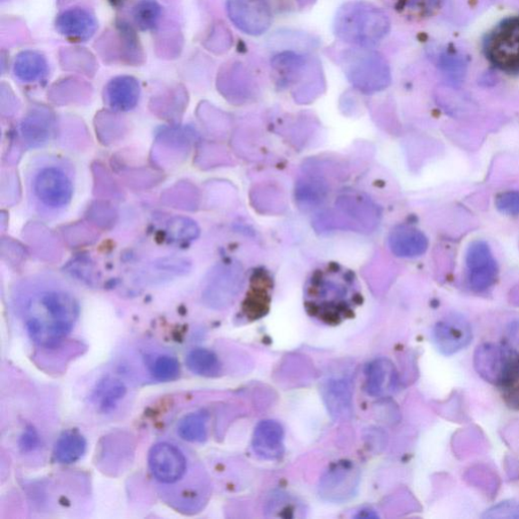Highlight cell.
Here are the masks:
<instances>
[{
    "label": "cell",
    "mask_w": 519,
    "mask_h": 519,
    "mask_svg": "<svg viewBox=\"0 0 519 519\" xmlns=\"http://www.w3.org/2000/svg\"><path fill=\"white\" fill-rule=\"evenodd\" d=\"M14 303L35 345L53 349L73 332L81 306L71 286L50 273L35 274L18 284Z\"/></svg>",
    "instance_id": "6da1fadb"
},
{
    "label": "cell",
    "mask_w": 519,
    "mask_h": 519,
    "mask_svg": "<svg viewBox=\"0 0 519 519\" xmlns=\"http://www.w3.org/2000/svg\"><path fill=\"white\" fill-rule=\"evenodd\" d=\"M362 302L355 273L338 263L317 268L303 291V306L308 315L328 326H337L354 318Z\"/></svg>",
    "instance_id": "7a4b0ae2"
},
{
    "label": "cell",
    "mask_w": 519,
    "mask_h": 519,
    "mask_svg": "<svg viewBox=\"0 0 519 519\" xmlns=\"http://www.w3.org/2000/svg\"><path fill=\"white\" fill-rule=\"evenodd\" d=\"M76 166L59 155L43 154L31 159L25 172L29 210L35 217L52 221L63 217L74 201Z\"/></svg>",
    "instance_id": "3957f363"
},
{
    "label": "cell",
    "mask_w": 519,
    "mask_h": 519,
    "mask_svg": "<svg viewBox=\"0 0 519 519\" xmlns=\"http://www.w3.org/2000/svg\"><path fill=\"white\" fill-rule=\"evenodd\" d=\"M334 33L343 42L372 47L387 37L390 22L377 5L355 0L343 4L334 19Z\"/></svg>",
    "instance_id": "277c9868"
},
{
    "label": "cell",
    "mask_w": 519,
    "mask_h": 519,
    "mask_svg": "<svg viewBox=\"0 0 519 519\" xmlns=\"http://www.w3.org/2000/svg\"><path fill=\"white\" fill-rule=\"evenodd\" d=\"M340 64L349 82L366 94L385 90L392 79L385 56L367 47L343 52Z\"/></svg>",
    "instance_id": "5b68a950"
},
{
    "label": "cell",
    "mask_w": 519,
    "mask_h": 519,
    "mask_svg": "<svg viewBox=\"0 0 519 519\" xmlns=\"http://www.w3.org/2000/svg\"><path fill=\"white\" fill-rule=\"evenodd\" d=\"M148 468L156 482L165 488H177L191 480V461L188 454L178 444L159 442L148 453Z\"/></svg>",
    "instance_id": "8992f818"
},
{
    "label": "cell",
    "mask_w": 519,
    "mask_h": 519,
    "mask_svg": "<svg viewBox=\"0 0 519 519\" xmlns=\"http://www.w3.org/2000/svg\"><path fill=\"white\" fill-rule=\"evenodd\" d=\"M487 58L508 74L519 73V18L503 21L485 42Z\"/></svg>",
    "instance_id": "52a82bcc"
},
{
    "label": "cell",
    "mask_w": 519,
    "mask_h": 519,
    "mask_svg": "<svg viewBox=\"0 0 519 519\" xmlns=\"http://www.w3.org/2000/svg\"><path fill=\"white\" fill-rule=\"evenodd\" d=\"M228 14L244 33L260 36L273 23V11L267 0H228Z\"/></svg>",
    "instance_id": "ba28073f"
},
{
    "label": "cell",
    "mask_w": 519,
    "mask_h": 519,
    "mask_svg": "<svg viewBox=\"0 0 519 519\" xmlns=\"http://www.w3.org/2000/svg\"><path fill=\"white\" fill-rule=\"evenodd\" d=\"M468 282L474 291L484 292L497 282V262L495 260L488 244L476 241L470 245L467 255Z\"/></svg>",
    "instance_id": "9c48e42d"
},
{
    "label": "cell",
    "mask_w": 519,
    "mask_h": 519,
    "mask_svg": "<svg viewBox=\"0 0 519 519\" xmlns=\"http://www.w3.org/2000/svg\"><path fill=\"white\" fill-rule=\"evenodd\" d=\"M517 355L516 351L507 345H481L475 353L476 371L487 381L500 387Z\"/></svg>",
    "instance_id": "30bf717a"
},
{
    "label": "cell",
    "mask_w": 519,
    "mask_h": 519,
    "mask_svg": "<svg viewBox=\"0 0 519 519\" xmlns=\"http://www.w3.org/2000/svg\"><path fill=\"white\" fill-rule=\"evenodd\" d=\"M358 483V470L351 462L341 461L324 476L319 486V494L328 501H346L353 497Z\"/></svg>",
    "instance_id": "8fae6325"
},
{
    "label": "cell",
    "mask_w": 519,
    "mask_h": 519,
    "mask_svg": "<svg viewBox=\"0 0 519 519\" xmlns=\"http://www.w3.org/2000/svg\"><path fill=\"white\" fill-rule=\"evenodd\" d=\"M434 340L442 353L452 355L470 345L472 329L464 318L451 317L435 325Z\"/></svg>",
    "instance_id": "7c38bea8"
},
{
    "label": "cell",
    "mask_w": 519,
    "mask_h": 519,
    "mask_svg": "<svg viewBox=\"0 0 519 519\" xmlns=\"http://www.w3.org/2000/svg\"><path fill=\"white\" fill-rule=\"evenodd\" d=\"M253 450L258 457L266 461L281 459L284 453V430L278 422L265 420L255 428Z\"/></svg>",
    "instance_id": "4fadbf2b"
},
{
    "label": "cell",
    "mask_w": 519,
    "mask_h": 519,
    "mask_svg": "<svg viewBox=\"0 0 519 519\" xmlns=\"http://www.w3.org/2000/svg\"><path fill=\"white\" fill-rule=\"evenodd\" d=\"M56 29L61 35L76 41H86L98 29L94 15L82 7L63 12L56 20Z\"/></svg>",
    "instance_id": "5bb4252c"
},
{
    "label": "cell",
    "mask_w": 519,
    "mask_h": 519,
    "mask_svg": "<svg viewBox=\"0 0 519 519\" xmlns=\"http://www.w3.org/2000/svg\"><path fill=\"white\" fill-rule=\"evenodd\" d=\"M273 290V282L265 271L262 270L254 274L243 308L247 319L255 321L268 313Z\"/></svg>",
    "instance_id": "9a60e30c"
},
{
    "label": "cell",
    "mask_w": 519,
    "mask_h": 519,
    "mask_svg": "<svg viewBox=\"0 0 519 519\" xmlns=\"http://www.w3.org/2000/svg\"><path fill=\"white\" fill-rule=\"evenodd\" d=\"M139 98L140 85L138 79L132 76H117L106 86V103L114 111H131L137 107Z\"/></svg>",
    "instance_id": "2e32d148"
},
{
    "label": "cell",
    "mask_w": 519,
    "mask_h": 519,
    "mask_svg": "<svg viewBox=\"0 0 519 519\" xmlns=\"http://www.w3.org/2000/svg\"><path fill=\"white\" fill-rule=\"evenodd\" d=\"M389 246L398 257H419L427 251L428 238L416 228H398L389 237Z\"/></svg>",
    "instance_id": "e0dca14e"
},
{
    "label": "cell",
    "mask_w": 519,
    "mask_h": 519,
    "mask_svg": "<svg viewBox=\"0 0 519 519\" xmlns=\"http://www.w3.org/2000/svg\"><path fill=\"white\" fill-rule=\"evenodd\" d=\"M366 390L371 397H381L393 390L397 383V372L393 363L380 358L366 367Z\"/></svg>",
    "instance_id": "ac0fdd59"
},
{
    "label": "cell",
    "mask_w": 519,
    "mask_h": 519,
    "mask_svg": "<svg viewBox=\"0 0 519 519\" xmlns=\"http://www.w3.org/2000/svg\"><path fill=\"white\" fill-rule=\"evenodd\" d=\"M324 400L336 419H347L353 413V393L349 382L345 379H332L327 381L324 389Z\"/></svg>",
    "instance_id": "d6986e66"
},
{
    "label": "cell",
    "mask_w": 519,
    "mask_h": 519,
    "mask_svg": "<svg viewBox=\"0 0 519 519\" xmlns=\"http://www.w3.org/2000/svg\"><path fill=\"white\" fill-rule=\"evenodd\" d=\"M85 451V438L76 430H67L56 442L53 454L60 464L69 465L81 460Z\"/></svg>",
    "instance_id": "ffe728a7"
},
{
    "label": "cell",
    "mask_w": 519,
    "mask_h": 519,
    "mask_svg": "<svg viewBox=\"0 0 519 519\" xmlns=\"http://www.w3.org/2000/svg\"><path fill=\"white\" fill-rule=\"evenodd\" d=\"M13 71L21 82L35 83L46 76L47 61L41 53L23 51L15 58Z\"/></svg>",
    "instance_id": "44dd1931"
},
{
    "label": "cell",
    "mask_w": 519,
    "mask_h": 519,
    "mask_svg": "<svg viewBox=\"0 0 519 519\" xmlns=\"http://www.w3.org/2000/svg\"><path fill=\"white\" fill-rule=\"evenodd\" d=\"M127 389L122 381L107 378L99 382L94 390L92 400L103 414L113 412L126 395Z\"/></svg>",
    "instance_id": "7402d4cb"
},
{
    "label": "cell",
    "mask_w": 519,
    "mask_h": 519,
    "mask_svg": "<svg viewBox=\"0 0 519 519\" xmlns=\"http://www.w3.org/2000/svg\"><path fill=\"white\" fill-rule=\"evenodd\" d=\"M186 364L191 372L204 378L219 377L221 363L213 351L205 348H196L187 355Z\"/></svg>",
    "instance_id": "603a6c76"
},
{
    "label": "cell",
    "mask_w": 519,
    "mask_h": 519,
    "mask_svg": "<svg viewBox=\"0 0 519 519\" xmlns=\"http://www.w3.org/2000/svg\"><path fill=\"white\" fill-rule=\"evenodd\" d=\"M207 416L204 413H192L182 418L178 425V435L188 443H204L207 438Z\"/></svg>",
    "instance_id": "cb8c5ba5"
},
{
    "label": "cell",
    "mask_w": 519,
    "mask_h": 519,
    "mask_svg": "<svg viewBox=\"0 0 519 519\" xmlns=\"http://www.w3.org/2000/svg\"><path fill=\"white\" fill-rule=\"evenodd\" d=\"M273 67L279 75L290 81L303 74L307 67V59L298 53L286 51L275 56Z\"/></svg>",
    "instance_id": "d4e9b609"
},
{
    "label": "cell",
    "mask_w": 519,
    "mask_h": 519,
    "mask_svg": "<svg viewBox=\"0 0 519 519\" xmlns=\"http://www.w3.org/2000/svg\"><path fill=\"white\" fill-rule=\"evenodd\" d=\"M162 15V7L156 0H141L133 9V19L142 31L157 27Z\"/></svg>",
    "instance_id": "484cf974"
},
{
    "label": "cell",
    "mask_w": 519,
    "mask_h": 519,
    "mask_svg": "<svg viewBox=\"0 0 519 519\" xmlns=\"http://www.w3.org/2000/svg\"><path fill=\"white\" fill-rule=\"evenodd\" d=\"M150 373L158 381H172L179 377L180 363L171 355H159L149 364Z\"/></svg>",
    "instance_id": "4316f807"
},
{
    "label": "cell",
    "mask_w": 519,
    "mask_h": 519,
    "mask_svg": "<svg viewBox=\"0 0 519 519\" xmlns=\"http://www.w3.org/2000/svg\"><path fill=\"white\" fill-rule=\"evenodd\" d=\"M500 388L503 390L506 402L513 408L519 410V354L511 364L505 380Z\"/></svg>",
    "instance_id": "83f0119b"
},
{
    "label": "cell",
    "mask_w": 519,
    "mask_h": 519,
    "mask_svg": "<svg viewBox=\"0 0 519 519\" xmlns=\"http://www.w3.org/2000/svg\"><path fill=\"white\" fill-rule=\"evenodd\" d=\"M441 67L445 75L453 82H460L466 73V63L461 56L445 53L441 58Z\"/></svg>",
    "instance_id": "f1b7e54d"
},
{
    "label": "cell",
    "mask_w": 519,
    "mask_h": 519,
    "mask_svg": "<svg viewBox=\"0 0 519 519\" xmlns=\"http://www.w3.org/2000/svg\"><path fill=\"white\" fill-rule=\"evenodd\" d=\"M497 209L503 214L519 215V191H506L499 194L495 201Z\"/></svg>",
    "instance_id": "f546056e"
},
{
    "label": "cell",
    "mask_w": 519,
    "mask_h": 519,
    "mask_svg": "<svg viewBox=\"0 0 519 519\" xmlns=\"http://www.w3.org/2000/svg\"><path fill=\"white\" fill-rule=\"evenodd\" d=\"M486 517H519V502L509 501L502 502L500 505L494 506L488 513H486Z\"/></svg>",
    "instance_id": "4dcf8cb0"
},
{
    "label": "cell",
    "mask_w": 519,
    "mask_h": 519,
    "mask_svg": "<svg viewBox=\"0 0 519 519\" xmlns=\"http://www.w3.org/2000/svg\"><path fill=\"white\" fill-rule=\"evenodd\" d=\"M40 444V437L33 427H28L23 431L20 438V449L22 452H33Z\"/></svg>",
    "instance_id": "1f68e13d"
}]
</instances>
